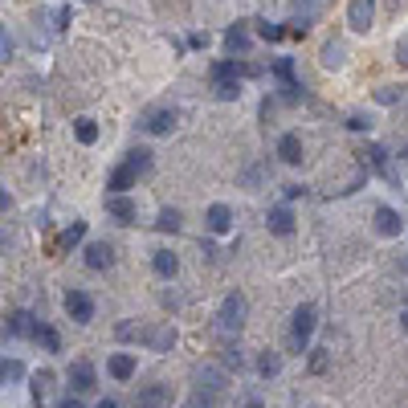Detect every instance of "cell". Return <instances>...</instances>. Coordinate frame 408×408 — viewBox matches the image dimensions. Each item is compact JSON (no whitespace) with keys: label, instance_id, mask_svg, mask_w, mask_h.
I'll return each mask as SVG.
<instances>
[{"label":"cell","instance_id":"1","mask_svg":"<svg viewBox=\"0 0 408 408\" xmlns=\"http://www.w3.org/2000/svg\"><path fill=\"white\" fill-rule=\"evenodd\" d=\"M245 314H249V298L245 294H229L225 302H220V314H216V327L225 331V335H237L241 327H245Z\"/></svg>","mask_w":408,"mask_h":408},{"label":"cell","instance_id":"2","mask_svg":"<svg viewBox=\"0 0 408 408\" xmlns=\"http://www.w3.org/2000/svg\"><path fill=\"white\" fill-rule=\"evenodd\" d=\"M314 323H318V318H314V307H311V302H302V307L294 311V318H290V351H298V356H302V351L311 347Z\"/></svg>","mask_w":408,"mask_h":408},{"label":"cell","instance_id":"3","mask_svg":"<svg viewBox=\"0 0 408 408\" xmlns=\"http://www.w3.org/2000/svg\"><path fill=\"white\" fill-rule=\"evenodd\" d=\"M66 314H70L73 323H90L94 318V298L86 290H70L66 294Z\"/></svg>","mask_w":408,"mask_h":408},{"label":"cell","instance_id":"4","mask_svg":"<svg viewBox=\"0 0 408 408\" xmlns=\"http://www.w3.org/2000/svg\"><path fill=\"white\" fill-rule=\"evenodd\" d=\"M376 21V0H351L347 4V24L356 29V33H367Z\"/></svg>","mask_w":408,"mask_h":408},{"label":"cell","instance_id":"5","mask_svg":"<svg viewBox=\"0 0 408 408\" xmlns=\"http://www.w3.org/2000/svg\"><path fill=\"white\" fill-rule=\"evenodd\" d=\"M135 408H171V388L168 384H147L135 392Z\"/></svg>","mask_w":408,"mask_h":408},{"label":"cell","instance_id":"6","mask_svg":"<svg viewBox=\"0 0 408 408\" xmlns=\"http://www.w3.org/2000/svg\"><path fill=\"white\" fill-rule=\"evenodd\" d=\"M274 73H278L282 94H286L290 102H294V98H302V82L294 78V62H290V57H278V62H274Z\"/></svg>","mask_w":408,"mask_h":408},{"label":"cell","instance_id":"7","mask_svg":"<svg viewBox=\"0 0 408 408\" xmlns=\"http://www.w3.org/2000/svg\"><path fill=\"white\" fill-rule=\"evenodd\" d=\"M171 127H176V111H168V106H155V111H147L143 115L147 135H168Z\"/></svg>","mask_w":408,"mask_h":408},{"label":"cell","instance_id":"8","mask_svg":"<svg viewBox=\"0 0 408 408\" xmlns=\"http://www.w3.org/2000/svg\"><path fill=\"white\" fill-rule=\"evenodd\" d=\"M135 180H139V171L131 168L127 160H122L119 168L111 171V180H106V188H111V196H127L131 188H135Z\"/></svg>","mask_w":408,"mask_h":408},{"label":"cell","instance_id":"9","mask_svg":"<svg viewBox=\"0 0 408 408\" xmlns=\"http://www.w3.org/2000/svg\"><path fill=\"white\" fill-rule=\"evenodd\" d=\"M265 229H269L274 237H290V233H294V213H290L286 204L269 209V213H265Z\"/></svg>","mask_w":408,"mask_h":408},{"label":"cell","instance_id":"10","mask_svg":"<svg viewBox=\"0 0 408 408\" xmlns=\"http://www.w3.org/2000/svg\"><path fill=\"white\" fill-rule=\"evenodd\" d=\"M253 45V37H249V24H233L229 33H225V49H229V57H245Z\"/></svg>","mask_w":408,"mask_h":408},{"label":"cell","instance_id":"11","mask_svg":"<svg viewBox=\"0 0 408 408\" xmlns=\"http://www.w3.org/2000/svg\"><path fill=\"white\" fill-rule=\"evenodd\" d=\"M106 213L115 216L119 225H135L139 209H135V200H131V196H106Z\"/></svg>","mask_w":408,"mask_h":408},{"label":"cell","instance_id":"12","mask_svg":"<svg viewBox=\"0 0 408 408\" xmlns=\"http://www.w3.org/2000/svg\"><path fill=\"white\" fill-rule=\"evenodd\" d=\"M17 339V335H37V323H33V314L29 311H13L4 318V339Z\"/></svg>","mask_w":408,"mask_h":408},{"label":"cell","instance_id":"13","mask_svg":"<svg viewBox=\"0 0 408 408\" xmlns=\"http://www.w3.org/2000/svg\"><path fill=\"white\" fill-rule=\"evenodd\" d=\"M70 384H73V392H90L94 388V363L90 360L70 363Z\"/></svg>","mask_w":408,"mask_h":408},{"label":"cell","instance_id":"14","mask_svg":"<svg viewBox=\"0 0 408 408\" xmlns=\"http://www.w3.org/2000/svg\"><path fill=\"white\" fill-rule=\"evenodd\" d=\"M278 160H282V164H302V135L286 131V135L278 139Z\"/></svg>","mask_w":408,"mask_h":408},{"label":"cell","instance_id":"15","mask_svg":"<svg viewBox=\"0 0 408 408\" xmlns=\"http://www.w3.org/2000/svg\"><path fill=\"white\" fill-rule=\"evenodd\" d=\"M204 225H209V233H229L233 229V209L229 204H213L204 213Z\"/></svg>","mask_w":408,"mask_h":408},{"label":"cell","instance_id":"16","mask_svg":"<svg viewBox=\"0 0 408 408\" xmlns=\"http://www.w3.org/2000/svg\"><path fill=\"white\" fill-rule=\"evenodd\" d=\"M86 265H90V269H111V265H115V249H111L106 241L86 245Z\"/></svg>","mask_w":408,"mask_h":408},{"label":"cell","instance_id":"17","mask_svg":"<svg viewBox=\"0 0 408 408\" xmlns=\"http://www.w3.org/2000/svg\"><path fill=\"white\" fill-rule=\"evenodd\" d=\"M363 160L372 164V171H380L384 180H396V168H392V160H388V151L380 143H372L367 151H363Z\"/></svg>","mask_w":408,"mask_h":408},{"label":"cell","instance_id":"18","mask_svg":"<svg viewBox=\"0 0 408 408\" xmlns=\"http://www.w3.org/2000/svg\"><path fill=\"white\" fill-rule=\"evenodd\" d=\"M139 339H143L151 351H171L176 347V331L171 327H155V331H139Z\"/></svg>","mask_w":408,"mask_h":408},{"label":"cell","instance_id":"19","mask_svg":"<svg viewBox=\"0 0 408 408\" xmlns=\"http://www.w3.org/2000/svg\"><path fill=\"white\" fill-rule=\"evenodd\" d=\"M376 233L380 237H400V213L396 209H376Z\"/></svg>","mask_w":408,"mask_h":408},{"label":"cell","instance_id":"20","mask_svg":"<svg viewBox=\"0 0 408 408\" xmlns=\"http://www.w3.org/2000/svg\"><path fill=\"white\" fill-rule=\"evenodd\" d=\"M151 265H155V274H160V278H176V269H180V258H176L171 249H155Z\"/></svg>","mask_w":408,"mask_h":408},{"label":"cell","instance_id":"21","mask_svg":"<svg viewBox=\"0 0 408 408\" xmlns=\"http://www.w3.org/2000/svg\"><path fill=\"white\" fill-rule=\"evenodd\" d=\"M106 367H111V376H115V380H131V376H135V356L119 351V356H111Z\"/></svg>","mask_w":408,"mask_h":408},{"label":"cell","instance_id":"22","mask_svg":"<svg viewBox=\"0 0 408 408\" xmlns=\"http://www.w3.org/2000/svg\"><path fill=\"white\" fill-rule=\"evenodd\" d=\"M196 388H209V392H225V372H216V367H200V372H196Z\"/></svg>","mask_w":408,"mask_h":408},{"label":"cell","instance_id":"23","mask_svg":"<svg viewBox=\"0 0 408 408\" xmlns=\"http://www.w3.org/2000/svg\"><path fill=\"white\" fill-rule=\"evenodd\" d=\"M184 408H220V392H209V388H196L192 396H188V405Z\"/></svg>","mask_w":408,"mask_h":408},{"label":"cell","instance_id":"24","mask_svg":"<svg viewBox=\"0 0 408 408\" xmlns=\"http://www.w3.org/2000/svg\"><path fill=\"white\" fill-rule=\"evenodd\" d=\"M37 343H41V347H45V351H62V335H57V331H53V327H49V323H37Z\"/></svg>","mask_w":408,"mask_h":408},{"label":"cell","instance_id":"25","mask_svg":"<svg viewBox=\"0 0 408 408\" xmlns=\"http://www.w3.org/2000/svg\"><path fill=\"white\" fill-rule=\"evenodd\" d=\"M213 90L220 102H233V98L241 94V78H225V82H213Z\"/></svg>","mask_w":408,"mask_h":408},{"label":"cell","instance_id":"26","mask_svg":"<svg viewBox=\"0 0 408 408\" xmlns=\"http://www.w3.org/2000/svg\"><path fill=\"white\" fill-rule=\"evenodd\" d=\"M343 57H347V53H343L339 41H327V45H323V66H327V70H339V66H343Z\"/></svg>","mask_w":408,"mask_h":408},{"label":"cell","instance_id":"27","mask_svg":"<svg viewBox=\"0 0 408 408\" xmlns=\"http://www.w3.org/2000/svg\"><path fill=\"white\" fill-rule=\"evenodd\" d=\"M73 135H78V143H94L98 139V122L94 119H78L73 122Z\"/></svg>","mask_w":408,"mask_h":408},{"label":"cell","instance_id":"28","mask_svg":"<svg viewBox=\"0 0 408 408\" xmlns=\"http://www.w3.org/2000/svg\"><path fill=\"white\" fill-rule=\"evenodd\" d=\"M127 164H131V168L143 176V171H151V151H147V147H135V151H127Z\"/></svg>","mask_w":408,"mask_h":408},{"label":"cell","instance_id":"29","mask_svg":"<svg viewBox=\"0 0 408 408\" xmlns=\"http://www.w3.org/2000/svg\"><path fill=\"white\" fill-rule=\"evenodd\" d=\"M180 225H184V220H180V213H176V209H164V213H160V220H155V229H160V233H180Z\"/></svg>","mask_w":408,"mask_h":408},{"label":"cell","instance_id":"30","mask_svg":"<svg viewBox=\"0 0 408 408\" xmlns=\"http://www.w3.org/2000/svg\"><path fill=\"white\" fill-rule=\"evenodd\" d=\"M82 237H86V220H73L70 229L62 233V241H57V245H62V249H73V245H78Z\"/></svg>","mask_w":408,"mask_h":408},{"label":"cell","instance_id":"31","mask_svg":"<svg viewBox=\"0 0 408 408\" xmlns=\"http://www.w3.org/2000/svg\"><path fill=\"white\" fill-rule=\"evenodd\" d=\"M258 372H262V376H278V372H282V356H278V351H262Z\"/></svg>","mask_w":408,"mask_h":408},{"label":"cell","instance_id":"32","mask_svg":"<svg viewBox=\"0 0 408 408\" xmlns=\"http://www.w3.org/2000/svg\"><path fill=\"white\" fill-rule=\"evenodd\" d=\"M0 376H4V384H17V380L24 376V363L21 360H4L0 363Z\"/></svg>","mask_w":408,"mask_h":408},{"label":"cell","instance_id":"33","mask_svg":"<svg viewBox=\"0 0 408 408\" xmlns=\"http://www.w3.org/2000/svg\"><path fill=\"white\" fill-rule=\"evenodd\" d=\"M400 98H405V90H400V86H380V90H376V102H384V106L400 102Z\"/></svg>","mask_w":408,"mask_h":408},{"label":"cell","instance_id":"34","mask_svg":"<svg viewBox=\"0 0 408 408\" xmlns=\"http://www.w3.org/2000/svg\"><path fill=\"white\" fill-rule=\"evenodd\" d=\"M258 33H262L265 41H282V37H286L290 29H282V24H269V21H262V24H258Z\"/></svg>","mask_w":408,"mask_h":408},{"label":"cell","instance_id":"35","mask_svg":"<svg viewBox=\"0 0 408 408\" xmlns=\"http://www.w3.org/2000/svg\"><path fill=\"white\" fill-rule=\"evenodd\" d=\"M241 363H245L241 347H233V343H229V347H225V367H241Z\"/></svg>","mask_w":408,"mask_h":408},{"label":"cell","instance_id":"36","mask_svg":"<svg viewBox=\"0 0 408 408\" xmlns=\"http://www.w3.org/2000/svg\"><path fill=\"white\" fill-rule=\"evenodd\" d=\"M347 127H351V131H372V119H367V115H351Z\"/></svg>","mask_w":408,"mask_h":408},{"label":"cell","instance_id":"37","mask_svg":"<svg viewBox=\"0 0 408 408\" xmlns=\"http://www.w3.org/2000/svg\"><path fill=\"white\" fill-rule=\"evenodd\" d=\"M396 62H400V66L408 70V33L400 37V41H396Z\"/></svg>","mask_w":408,"mask_h":408},{"label":"cell","instance_id":"38","mask_svg":"<svg viewBox=\"0 0 408 408\" xmlns=\"http://www.w3.org/2000/svg\"><path fill=\"white\" fill-rule=\"evenodd\" d=\"M188 45H192V49H204V45H209V33H192V37H188Z\"/></svg>","mask_w":408,"mask_h":408},{"label":"cell","instance_id":"39","mask_svg":"<svg viewBox=\"0 0 408 408\" xmlns=\"http://www.w3.org/2000/svg\"><path fill=\"white\" fill-rule=\"evenodd\" d=\"M323 367H327V356H323V351H314V356H311V372H323Z\"/></svg>","mask_w":408,"mask_h":408},{"label":"cell","instance_id":"40","mask_svg":"<svg viewBox=\"0 0 408 408\" xmlns=\"http://www.w3.org/2000/svg\"><path fill=\"white\" fill-rule=\"evenodd\" d=\"M302 192H307L302 184H286V196H290V200H298V196H302Z\"/></svg>","mask_w":408,"mask_h":408},{"label":"cell","instance_id":"41","mask_svg":"<svg viewBox=\"0 0 408 408\" xmlns=\"http://www.w3.org/2000/svg\"><path fill=\"white\" fill-rule=\"evenodd\" d=\"M98 408H119V400H111V396H102V400H98Z\"/></svg>","mask_w":408,"mask_h":408},{"label":"cell","instance_id":"42","mask_svg":"<svg viewBox=\"0 0 408 408\" xmlns=\"http://www.w3.org/2000/svg\"><path fill=\"white\" fill-rule=\"evenodd\" d=\"M294 4H298V8H307V13H311V4H314V0H294Z\"/></svg>","mask_w":408,"mask_h":408},{"label":"cell","instance_id":"43","mask_svg":"<svg viewBox=\"0 0 408 408\" xmlns=\"http://www.w3.org/2000/svg\"><path fill=\"white\" fill-rule=\"evenodd\" d=\"M62 408H82V405H78V400L70 396V400H62Z\"/></svg>","mask_w":408,"mask_h":408},{"label":"cell","instance_id":"44","mask_svg":"<svg viewBox=\"0 0 408 408\" xmlns=\"http://www.w3.org/2000/svg\"><path fill=\"white\" fill-rule=\"evenodd\" d=\"M245 408H262V400H245Z\"/></svg>","mask_w":408,"mask_h":408},{"label":"cell","instance_id":"45","mask_svg":"<svg viewBox=\"0 0 408 408\" xmlns=\"http://www.w3.org/2000/svg\"><path fill=\"white\" fill-rule=\"evenodd\" d=\"M400 327H405V331H408V311H405V314H400Z\"/></svg>","mask_w":408,"mask_h":408},{"label":"cell","instance_id":"46","mask_svg":"<svg viewBox=\"0 0 408 408\" xmlns=\"http://www.w3.org/2000/svg\"><path fill=\"white\" fill-rule=\"evenodd\" d=\"M405 164H408V147H405Z\"/></svg>","mask_w":408,"mask_h":408}]
</instances>
